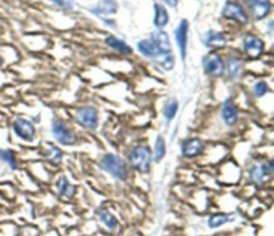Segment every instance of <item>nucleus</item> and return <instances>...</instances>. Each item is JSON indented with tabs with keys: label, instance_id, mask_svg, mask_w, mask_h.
Wrapping results in <instances>:
<instances>
[{
	"label": "nucleus",
	"instance_id": "ddd939ff",
	"mask_svg": "<svg viewBox=\"0 0 274 236\" xmlns=\"http://www.w3.org/2000/svg\"><path fill=\"white\" fill-rule=\"evenodd\" d=\"M96 215L98 220H100L105 228L111 231V232H115L117 230V228L119 227V221L118 219L115 217L114 214H112L109 212V210L105 206H101L98 208L96 211Z\"/></svg>",
	"mask_w": 274,
	"mask_h": 236
},
{
	"label": "nucleus",
	"instance_id": "412c9836",
	"mask_svg": "<svg viewBox=\"0 0 274 236\" xmlns=\"http://www.w3.org/2000/svg\"><path fill=\"white\" fill-rule=\"evenodd\" d=\"M105 43L109 47H112L121 53H131L132 52V48H131L129 45H127L122 40H119L115 37L106 38Z\"/></svg>",
	"mask_w": 274,
	"mask_h": 236
},
{
	"label": "nucleus",
	"instance_id": "4be33fe9",
	"mask_svg": "<svg viewBox=\"0 0 274 236\" xmlns=\"http://www.w3.org/2000/svg\"><path fill=\"white\" fill-rule=\"evenodd\" d=\"M155 10H156L155 25L158 28H163L164 26H166V24L168 23V13L166 9L161 5H156Z\"/></svg>",
	"mask_w": 274,
	"mask_h": 236
},
{
	"label": "nucleus",
	"instance_id": "423d86ee",
	"mask_svg": "<svg viewBox=\"0 0 274 236\" xmlns=\"http://www.w3.org/2000/svg\"><path fill=\"white\" fill-rule=\"evenodd\" d=\"M204 67L208 74L213 77H221L225 72L224 62L222 58L215 52H211L204 60Z\"/></svg>",
	"mask_w": 274,
	"mask_h": 236
},
{
	"label": "nucleus",
	"instance_id": "39448f33",
	"mask_svg": "<svg viewBox=\"0 0 274 236\" xmlns=\"http://www.w3.org/2000/svg\"><path fill=\"white\" fill-rule=\"evenodd\" d=\"M13 131L25 141H32L36 137V128L30 121L24 117H17L13 122Z\"/></svg>",
	"mask_w": 274,
	"mask_h": 236
},
{
	"label": "nucleus",
	"instance_id": "a211bd4d",
	"mask_svg": "<svg viewBox=\"0 0 274 236\" xmlns=\"http://www.w3.org/2000/svg\"><path fill=\"white\" fill-rule=\"evenodd\" d=\"M152 58L153 61H156V63L165 71L172 70L175 66V57L171 55V52H157Z\"/></svg>",
	"mask_w": 274,
	"mask_h": 236
},
{
	"label": "nucleus",
	"instance_id": "dca6fc26",
	"mask_svg": "<svg viewBox=\"0 0 274 236\" xmlns=\"http://www.w3.org/2000/svg\"><path fill=\"white\" fill-rule=\"evenodd\" d=\"M188 31H189V23L185 19H183L176 32V39L178 46L180 48L182 60H185L186 57V46H188Z\"/></svg>",
	"mask_w": 274,
	"mask_h": 236
},
{
	"label": "nucleus",
	"instance_id": "6ab92c4d",
	"mask_svg": "<svg viewBox=\"0 0 274 236\" xmlns=\"http://www.w3.org/2000/svg\"><path fill=\"white\" fill-rule=\"evenodd\" d=\"M205 44L213 49L223 48L226 46V40L220 32H211V34H208Z\"/></svg>",
	"mask_w": 274,
	"mask_h": 236
},
{
	"label": "nucleus",
	"instance_id": "4468645a",
	"mask_svg": "<svg viewBox=\"0 0 274 236\" xmlns=\"http://www.w3.org/2000/svg\"><path fill=\"white\" fill-rule=\"evenodd\" d=\"M236 217L234 214L232 213H223V212H218V213H214L212 215H210V217L208 218L207 224L208 227L210 229H218L227 223H230L235 221Z\"/></svg>",
	"mask_w": 274,
	"mask_h": 236
},
{
	"label": "nucleus",
	"instance_id": "2f4dec72",
	"mask_svg": "<svg viewBox=\"0 0 274 236\" xmlns=\"http://www.w3.org/2000/svg\"><path fill=\"white\" fill-rule=\"evenodd\" d=\"M167 5H169L170 7H176L178 5V0H164Z\"/></svg>",
	"mask_w": 274,
	"mask_h": 236
},
{
	"label": "nucleus",
	"instance_id": "f03ea898",
	"mask_svg": "<svg viewBox=\"0 0 274 236\" xmlns=\"http://www.w3.org/2000/svg\"><path fill=\"white\" fill-rule=\"evenodd\" d=\"M153 154L150 146L140 144L131 150L128 155V164L130 168L139 173L146 174L151 170Z\"/></svg>",
	"mask_w": 274,
	"mask_h": 236
},
{
	"label": "nucleus",
	"instance_id": "b1692460",
	"mask_svg": "<svg viewBox=\"0 0 274 236\" xmlns=\"http://www.w3.org/2000/svg\"><path fill=\"white\" fill-rule=\"evenodd\" d=\"M46 157L49 160L52 164L58 165L61 163L63 154L61 152V150L59 148H57L56 145L48 143L47 150H46Z\"/></svg>",
	"mask_w": 274,
	"mask_h": 236
},
{
	"label": "nucleus",
	"instance_id": "20e7f679",
	"mask_svg": "<svg viewBox=\"0 0 274 236\" xmlns=\"http://www.w3.org/2000/svg\"><path fill=\"white\" fill-rule=\"evenodd\" d=\"M52 133L55 139L57 140V142H59L60 144L73 145L76 143V141H78L75 134L61 119H57L53 122Z\"/></svg>",
	"mask_w": 274,
	"mask_h": 236
},
{
	"label": "nucleus",
	"instance_id": "cd10ccee",
	"mask_svg": "<svg viewBox=\"0 0 274 236\" xmlns=\"http://www.w3.org/2000/svg\"><path fill=\"white\" fill-rule=\"evenodd\" d=\"M178 107H179V104H178V102L176 100L170 101L166 105L165 109H164V115H165L167 121H171L173 117L176 116L177 111H178Z\"/></svg>",
	"mask_w": 274,
	"mask_h": 236
},
{
	"label": "nucleus",
	"instance_id": "7ed1b4c3",
	"mask_svg": "<svg viewBox=\"0 0 274 236\" xmlns=\"http://www.w3.org/2000/svg\"><path fill=\"white\" fill-rule=\"evenodd\" d=\"M75 119L81 126L90 131L95 130L98 125V114L92 106H84L76 109Z\"/></svg>",
	"mask_w": 274,
	"mask_h": 236
},
{
	"label": "nucleus",
	"instance_id": "2eb2a0df",
	"mask_svg": "<svg viewBox=\"0 0 274 236\" xmlns=\"http://www.w3.org/2000/svg\"><path fill=\"white\" fill-rule=\"evenodd\" d=\"M151 41L156 45L158 52H171L169 37L165 31L159 30L157 32H153V35L151 36Z\"/></svg>",
	"mask_w": 274,
	"mask_h": 236
},
{
	"label": "nucleus",
	"instance_id": "393cba45",
	"mask_svg": "<svg viewBox=\"0 0 274 236\" xmlns=\"http://www.w3.org/2000/svg\"><path fill=\"white\" fill-rule=\"evenodd\" d=\"M166 154V144L165 140L162 136H158L156 140V149H155V154H153V160L156 163H159L160 160H162Z\"/></svg>",
	"mask_w": 274,
	"mask_h": 236
},
{
	"label": "nucleus",
	"instance_id": "9d476101",
	"mask_svg": "<svg viewBox=\"0 0 274 236\" xmlns=\"http://www.w3.org/2000/svg\"><path fill=\"white\" fill-rule=\"evenodd\" d=\"M222 117L228 126H234L239 120V110L233 99H227L222 106Z\"/></svg>",
	"mask_w": 274,
	"mask_h": 236
},
{
	"label": "nucleus",
	"instance_id": "9b49d317",
	"mask_svg": "<svg viewBox=\"0 0 274 236\" xmlns=\"http://www.w3.org/2000/svg\"><path fill=\"white\" fill-rule=\"evenodd\" d=\"M56 188L59 196L64 199L71 200L75 197L78 188L74 184H72L70 180L65 175H60L56 182Z\"/></svg>",
	"mask_w": 274,
	"mask_h": 236
},
{
	"label": "nucleus",
	"instance_id": "c85d7f7f",
	"mask_svg": "<svg viewBox=\"0 0 274 236\" xmlns=\"http://www.w3.org/2000/svg\"><path fill=\"white\" fill-rule=\"evenodd\" d=\"M268 91H269L268 83L265 81H258L254 84L253 92H254L256 98H262V96L267 94Z\"/></svg>",
	"mask_w": 274,
	"mask_h": 236
},
{
	"label": "nucleus",
	"instance_id": "1a4fd4ad",
	"mask_svg": "<svg viewBox=\"0 0 274 236\" xmlns=\"http://www.w3.org/2000/svg\"><path fill=\"white\" fill-rule=\"evenodd\" d=\"M222 14L225 18L236 20L240 24H246L248 21V16L245 13V11L237 3H227L223 9Z\"/></svg>",
	"mask_w": 274,
	"mask_h": 236
},
{
	"label": "nucleus",
	"instance_id": "f8f14e48",
	"mask_svg": "<svg viewBox=\"0 0 274 236\" xmlns=\"http://www.w3.org/2000/svg\"><path fill=\"white\" fill-rule=\"evenodd\" d=\"M250 10L256 20L265 18L271 10L270 0H251Z\"/></svg>",
	"mask_w": 274,
	"mask_h": 236
},
{
	"label": "nucleus",
	"instance_id": "6e6552de",
	"mask_svg": "<svg viewBox=\"0 0 274 236\" xmlns=\"http://www.w3.org/2000/svg\"><path fill=\"white\" fill-rule=\"evenodd\" d=\"M243 45L246 56L250 59H257L264 52V43L254 35H246L243 40Z\"/></svg>",
	"mask_w": 274,
	"mask_h": 236
},
{
	"label": "nucleus",
	"instance_id": "a878e982",
	"mask_svg": "<svg viewBox=\"0 0 274 236\" xmlns=\"http://www.w3.org/2000/svg\"><path fill=\"white\" fill-rule=\"evenodd\" d=\"M138 49L139 51L147 57H153L158 52L156 45L153 44L152 41L148 40H142L138 43Z\"/></svg>",
	"mask_w": 274,
	"mask_h": 236
},
{
	"label": "nucleus",
	"instance_id": "aec40b11",
	"mask_svg": "<svg viewBox=\"0 0 274 236\" xmlns=\"http://www.w3.org/2000/svg\"><path fill=\"white\" fill-rule=\"evenodd\" d=\"M116 11L117 3L115 0H102L92 12L95 14H113Z\"/></svg>",
	"mask_w": 274,
	"mask_h": 236
},
{
	"label": "nucleus",
	"instance_id": "5701e85b",
	"mask_svg": "<svg viewBox=\"0 0 274 236\" xmlns=\"http://www.w3.org/2000/svg\"><path fill=\"white\" fill-rule=\"evenodd\" d=\"M0 160L6 163L12 170L17 169V159L12 150H0Z\"/></svg>",
	"mask_w": 274,
	"mask_h": 236
},
{
	"label": "nucleus",
	"instance_id": "473e14b6",
	"mask_svg": "<svg viewBox=\"0 0 274 236\" xmlns=\"http://www.w3.org/2000/svg\"><path fill=\"white\" fill-rule=\"evenodd\" d=\"M2 63H3V58H2V56H0V64Z\"/></svg>",
	"mask_w": 274,
	"mask_h": 236
},
{
	"label": "nucleus",
	"instance_id": "c756f323",
	"mask_svg": "<svg viewBox=\"0 0 274 236\" xmlns=\"http://www.w3.org/2000/svg\"><path fill=\"white\" fill-rule=\"evenodd\" d=\"M260 168L262 170V172H264V174L267 178H271L273 175L274 166H273V160L272 159H268V160H265V162H262L260 164Z\"/></svg>",
	"mask_w": 274,
	"mask_h": 236
},
{
	"label": "nucleus",
	"instance_id": "f3484780",
	"mask_svg": "<svg viewBox=\"0 0 274 236\" xmlns=\"http://www.w3.org/2000/svg\"><path fill=\"white\" fill-rule=\"evenodd\" d=\"M247 178L251 184L254 186H262L266 184V175L262 172L260 164H253L247 170Z\"/></svg>",
	"mask_w": 274,
	"mask_h": 236
},
{
	"label": "nucleus",
	"instance_id": "7c9ffc66",
	"mask_svg": "<svg viewBox=\"0 0 274 236\" xmlns=\"http://www.w3.org/2000/svg\"><path fill=\"white\" fill-rule=\"evenodd\" d=\"M54 4H56L57 6L61 7V8H70L71 5L69 3L65 2V0H51Z\"/></svg>",
	"mask_w": 274,
	"mask_h": 236
},
{
	"label": "nucleus",
	"instance_id": "f257e3e1",
	"mask_svg": "<svg viewBox=\"0 0 274 236\" xmlns=\"http://www.w3.org/2000/svg\"><path fill=\"white\" fill-rule=\"evenodd\" d=\"M100 168L116 181L124 183L130 179V166L128 162L114 153H106L100 160Z\"/></svg>",
	"mask_w": 274,
	"mask_h": 236
},
{
	"label": "nucleus",
	"instance_id": "bb28decb",
	"mask_svg": "<svg viewBox=\"0 0 274 236\" xmlns=\"http://www.w3.org/2000/svg\"><path fill=\"white\" fill-rule=\"evenodd\" d=\"M241 70V61L238 58H229L227 61V71L228 75L232 78H237Z\"/></svg>",
	"mask_w": 274,
	"mask_h": 236
},
{
	"label": "nucleus",
	"instance_id": "0eeeda50",
	"mask_svg": "<svg viewBox=\"0 0 274 236\" xmlns=\"http://www.w3.org/2000/svg\"><path fill=\"white\" fill-rule=\"evenodd\" d=\"M205 148L206 146L204 141L201 140L200 138H190L186 139V140L182 143L181 152L183 157L192 159L202 155L205 151Z\"/></svg>",
	"mask_w": 274,
	"mask_h": 236
}]
</instances>
